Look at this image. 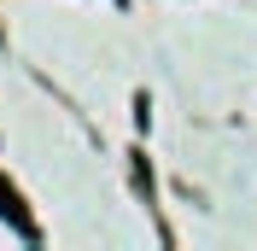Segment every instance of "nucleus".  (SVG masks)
Wrapping results in <instances>:
<instances>
[{
    "instance_id": "nucleus-1",
    "label": "nucleus",
    "mask_w": 257,
    "mask_h": 251,
    "mask_svg": "<svg viewBox=\"0 0 257 251\" xmlns=\"http://www.w3.org/2000/svg\"><path fill=\"white\" fill-rule=\"evenodd\" d=\"M0 216L12 222L18 234H35V222H30V210L18 204V193H12V181H0Z\"/></svg>"
}]
</instances>
